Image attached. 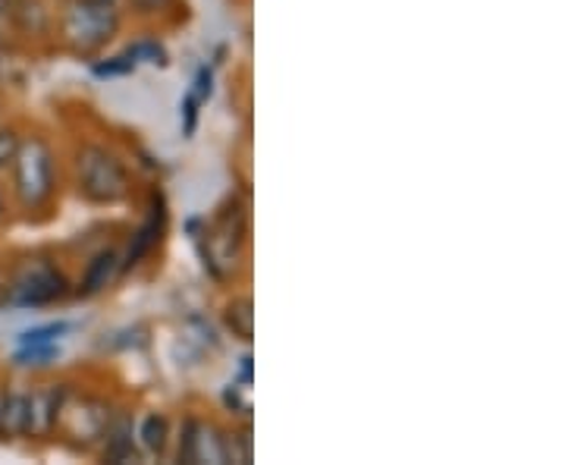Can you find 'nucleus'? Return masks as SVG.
Returning a JSON list of instances; mask_svg holds the SVG:
<instances>
[{
  "mask_svg": "<svg viewBox=\"0 0 565 465\" xmlns=\"http://www.w3.org/2000/svg\"><path fill=\"white\" fill-rule=\"evenodd\" d=\"M223 456L226 463L248 465L255 459V437H252V422H243L239 427L223 431Z\"/></svg>",
  "mask_w": 565,
  "mask_h": 465,
  "instance_id": "16",
  "label": "nucleus"
},
{
  "mask_svg": "<svg viewBox=\"0 0 565 465\" xmlns=\"http://www.w3.org/2000/svg\"><path fill=\"white\" fill-rule=\"evenodd\" d=\"M13 3H17V0H0V22L10 20V13H13Z\"/></svg>",
  "mask_w": 565,
  "mask_h": 465,
  "instance_id": "27",
  "label": "nucleus"
},
{
  "mask_svg": "<svg viewBox=\"0 0 565 465\" xmlns=\"http://www.w3.org/2000/svg\"><path fill=\"white\" fill-rule=\"evenodd\" d=\"M3 397H7V387L0 384V409H3Z\"/></svg>",
  "mask_w": 565,
  "mask_h": 465,
  "instance_id": "29",
  "label": "nucleus"
},
{
  "mask_svg": "<svg viewBox=\"0 0 565 465\" xmlns=\"http://www.w3.org/2000/svg\"><path fill=\"white\" fill-rule=\"evenodd\" d=\"M136 66H139V63L132 61V57L122 51V54H117V57H107V61L92 63V73H95L98 80H114V76H129V73H136Z\"/></svg>",
  "mask_w": 565,
  "mask_h": 465,
  "instance_id": "21",
  "label": "nucleus"
},
{
  "mask_svg": "<svg viewBox=\"0 0 565 465\" xmlns=\"http://www.w3.org/2000/svg\"><path fill=\"white\" fill-rule=\"evenodd\" d=\"M61 39L76 54H95L120 32L117 0H66L61 13Z\"/></svg>",
  "mask_w": 565,
  "mask_h": 465,
  "instance_id": "3",
  "label": "nucleus"
},
{
  "mask_svg": "<svg viewBox=\"0 0 565 465\" xmlns=\"http://www.w3.org/2000/svg\"><path fill=\"white\" fill-rule=\"evenodd\" d=\"M245 233H248V223L243 211H226L211 230H204V243H199V249H202L204 267L217 281L233 274V267L243 258Z\"/></svg>",
  "mask_w": 565,
  "mask_h": 465,
  "instance_id": "6",
  "label": "nucleus"
},
{
  "mask_svg": "<svg viewBox=\"0 0 565 465\" xmlns=\"http://www.w3.org/2000/svg\"><path fill=\"white\" fill-rule=\"evenodd\" d=\"M136 3H139L141 13H158V10H163L170 0H136Z\"/></svg>",
  "mask_w": 565,
  "mask_h": 465,
  "instance_id": "26",
  "label": "nucleus"
},
{
  "mask_svg": "<svg viewBox=\"0 0 565 465\" xmlns=\"http://www.w3.org/2000/svg\"><path fill=\"white\" fill-rule=\"evenodd\" d=\"M20 133L13 126H0V173L10 167L13 155H17V145H20Z\"/></svg>",
  "mask_w": 565,
  "mask_h": 465,
  "instance_id": "24",
  "label": "nucleus"
},
{
  "mask_svg": "<svg viewBox=\"0 0 565 465\" xmlns=\"http://www.w3.org/2000/svg\"><path fill=\"white\" fill-rule=\"evenodd\" d=\"M70 384H39L29 390V405H25V437H54L57 434V419H61L63 397Z\"/></svg>",
  "mask_w": 565,
  "mask_h": 465,
  "instance_id": "8",
  "label": "nucleus"
},
{
  "mask_svg": "<svg viewBox=\"0 0 565 465\" xmlns=\"http://www.w3.org/2000/svg\"><path fill=\"white\" fill-rule=\"evenodd\" d=\"M236 381H245V384H252V356L245 352L243 359H239V371H236Z\"/></svg>",
  "mask_w": 565,
  "mask_h": 465,
  "instance_id": "25",
  "label": "nucleus"
},
{
  "mask_svg": "<svg viewBox=\"0 0 565 465\" xmlns=\"http://www.w3.org/2000/svg\"><path fill=\"white\" fill-rule=\"evenodd\" d=\"M122 277V252L117 249H102L98 255H92L85 271H82L79 286L73 289L82 299H92V296H102L104 289L117 284Z\"/></svg>",
  "mask_w": 565,
  "mask_h": 465,
  "instance_id": "10",
  "label": "nucleus"
},
{
  "mask_svg": "<svg viewBox=\"0 0 565 465\" xmlns=\"http://www.w3.org/2000/svg\"><path fill=\"white\" fill-rule=\"evenodd\" d=\"M73 330V324L70 321H47L39 324V327H29V330H22L20 346H44V344H57L61 337H66Z\"/></svg>",
  "mask_w": 565,
  "mask_h": 465,
  "instance_id": "17",
  "label": "nucleus"
},
{
  "mask_svg": "<svg viewBox=\"0 0 565 465\" xmlns=\"http://www.w3.org/2000/svg\"><path fill=\"white\" fill-rule=\"evenodd\" d=\"M76 189L85 202L92 204H120L132 192V177L126 163L98 142H82L73 155Z\"/></svg>",
  "mask_w": 565,
  "mask_h": 465,
  "instance_id": "2",
  "label": "nucleus"
},
{
  "mask_svg": "<svg viewBox=\"0 0 565 465\" xmlns=\"http://www.w3.org/2000/svg\"><path fill=\"white\" fill-rule=\"evenodd\" d=\"M61 359V346L44 344V346H20V352L13 356L17 368H44V364L57 362Z\"/></svg>",
  "mask_w": 565,
  "mask_h": 465,
  "instance_id": "18",
  "label": "nucleus"
},
{
  "mask_svg": "<svg viewBox=\"0 0 565 465\" xmlns=\"http://www.w3.org/2000/svg\"><path fill=\"white\" fill-rule=\"evenodd\" d=\"M13 199L22 211H44L57 195V158L41 136H22L10 161Z\"/></svg>",
  "mask_w": 565,
  "mask_h": 465,
  "instance_id": "1",
  "label": "nucleus"
},
{
  "mask_svg": "<svg viewBox=\"0 0 565 465\" xmlns=\"http://www.w3.org/2000/svg\"><path fill=\"white\" fill-rule=\"evenodd\" d=\"M98 453H102L104 463H136L141 456L139 446H136V419L126 412H114Z\"/></svg>",
  "mask_w": 565,
  "mask_h": 465,
  "instance_id": "11",
  "label": "nucleus"
},
{
  "mask_svg": "<svg viewBox=\"0 0 565 465\" xmlns=\"http://www.w3.org/2000/svg\"><path fill=\"white\" fill-rule=\"evenodd\" d=\"M192 95L202 104H207L214 98V66H207V63L199 66V73H195V80H192Z\"/></svg>",
  "mask_w": 565,
  "mask_h": 465,
  "instance_id": "23",
  "label": "nucleus"
},
{
  "mask_svg": "<svg viewBox=\"0 0 565 465\" xmlns=\"http://www.w3.org/2000/svg\"><path fill=\"white\" fill-rule=\"evenodd\" d=\"M167 233V199L161 192H151V204H148V214L141 226L132 233V243L122 252V274L136 271L154 249L161 243V236Z\"/></svg>",
  "mask_w": 565,
  "mask_h": 465,
  "instance_id": "9",
  "label": "nucleus"
},
{
  "mask_svg": "<svg viewBox=\"0 0 565 465\" xmlns=\"http://www.w3.org/2000/svg\"><path fill=\"white\" fill-rule=\"evenodd\" d=\"M199 114H202V102L192 95V88L182 95V102H180V120H182V133L185 136H192L195 133V126H199Z\"/></svg>",
  "mask_w": 565,
  "mask_h": 465,
  "instance_id": "22",
  "label": "nucleus"
},
{
  "mask_svg": "<svg viewBox=\"0 0 565 465\" xmlns=\"http://www.w3.org/2000/svg\"><path fill=\"white\" fill-rule=\"evenodd\" d=\"M110 415H114V405L104 397L79 393V390L66 387L57 431L79 450H98L104 441V431L110 425Z\"/></svg>",
  "mask_w": 565,
  "mask_h": 465,
  "instance_id": "4",
  "label": "nucleus"
},
{
  "mask_svg": "<svg viewBox=\"0 0 565 465\" xmlns=\"http://www.w3.org/2000/svg\"><path fill=\"white\" fill-rule=\"evenodd\" d=\"M10 20L17 22V29H22L25 35H47L54 25V13L44 0H17Z\"/></svg>",
  "mask_w": 565,
  "mask_h": 465,
  "instance_id": "13",
  "label": "nucleus"
},
{
  "mask_svg": "<svg viewBox=\"0 0 565 465\" xmlns=\"http://www.w3.org/2000/svg\"><path fill=\"white\" fill-rule=\"evenodd\" d=\"M170 444H173V431L163 412H148L136 422V446L141 456H167Z\"/></svg>",
  "mask_w": 565,
  "mask_h": 465,
  "instance_id": "12",
  "label": "nucleus"
},
{
  "mask_svg": "<svg viewBox=\"0 0 565 465\" xmlns=\"http://www.w3.org/2000/svg\"><path fill=\"white\" fill-rule=\"evenodd\" d=\"M126 54L136 63H151V66H167V63H170V54H167V47H163L158 39L132 41V44L126 47Z\"/></svg>",
  "mask_w": 565,
  "mask_h": 465,
  "instance_id": "19",
  "label": "nucleus"
},
{
  "mask_svg": "<svg viewBox=\"0 0 565 465\" xmlns=\"http://www.w3.org/2000/svg\"><path fill=\"white\" fill-rule=\"evenodd\" d=\"M223 324H226V330H230L236 340L252 344V340H255V303H252L248 296L230 299L226 308H223Z\"/></svg>",
  "mask_w": 565,
  "mask_h": 465,
  "instance_id": "14",
  "label": "nucleus"
},
{
  "mask_svg": "<svg viewBox=\"0 0 565 465\" xmlns=\"http://www.w3.org/2000/svg\"><path fill=\"white\" fill-rule=\"evenodd\" d=\"M70 293L73 289L61 267H54L51 262H29L3 286V303L13 308H44V305L63 303Z\"/></svg>",
  "mask_w": 565,
  "mask_h": 465,
  "instance_id": "5",
  "label": "nucleus"
},
{
  "mask_svg": "<svg viewBox=\"0 0 565 465\" xmlns=\"http://www.w3.org/2000/svg\"><path fill=\"white\" fill-rule=\"evenodd\" d=\"M7 221V202H3V192H0V223Z\"/></svg>",
  "mask_w": 565,
  "mask_h": 465,
  "instance_id": "28",
  "label": "nucleus"
},
{
  "mask_svg": "<svg viewBox=\"0 0 565 465\" xmlns=\"http://www.w3.org/2000/svg\"><path fill=\"white\" fill-rule=\"evenodd\" d=\"M223 405L243 415V422H252V384L233 378V384L223 390Z\"/></svg>",
  "mask_w": 565,
  "mask_h": 465,
  "instance_id": "20",
  "label": "nucleus"
},
{
  "mask_svg": "<svg viewBox=\"0 0 565 465\" xmlns=\"http://www.w3.org/2000/svg\"><path fill=\"white\" fill-rule=\"evenodd\" d=\"M177 463L189 465H223V427L211 419H195L185 415L180 425V437H177Z\"/></svg>",
  "mask_w": 565,
  "mask_h": 465,
  "instance_id": "7",
  "label": "nucleus"
},
{
  "mask_svg": "<svg viewBox=\"0 0 565 465\" xmlns=\"http://www.w3.org/2000/svg\"><path fill=\"white\" fill-rule=\"evenodd\" d=\"M25 405H29V390H7L3 409H0V437H25Z\"/></svg>",
  "mask_w": 565,
  "mask_h": 465,
  "instance_id": "15",
  "label": "nucleus"
}]
</instances>
